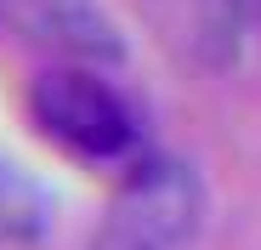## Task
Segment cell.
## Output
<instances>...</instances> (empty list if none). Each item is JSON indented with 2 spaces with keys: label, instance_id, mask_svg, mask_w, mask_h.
Masks as SVG:
<instances>
[{
  "label": "cell",
  "instance_id": "6da1fadb",
  "mask_svg": "<svg viewBox=\"0 0 261 250\" xmlns=\"http://www.w3.org/2000/svg\"><path fill=\"white\" fill-rule=\"evenodd\" d=\"M199 233H204L199 171L188 159H142L114 188L85 250H193Z\"/></svg>",
  "mask_w": 261,
  "mask_h": 250
},
{
  "label": "cell",
  "instance_id": "7a4b0ae2",
  "mask_svg": "<svg viewBox=\"0 0 261 250\" xmlns=\"http://www.w3.org/2000/svg\"><path fill=\"white\" fill-rule=\"evenodd\" d=\"M29 114H34L46 142H57L74 159H91V165L125 159L137 148V114H130V103L108 80H97L85 63L46 68L29 86Z\"/></svg>",
  "mask_w": 261,
  "mask_h": 250
},
{
  "label": "cell",
  "instance_id": "3957f363",
  "mask_svg": "<svg viewBox=\"0 0 261 250\" xmlns=\"http://www.w3.org/2000/svg\"><path fill=\"white\" fill-rule=\"evenodd\" d=\"M23 40H34V46H46L68 63H119L125 57V34L114 29V17L97 6V0H17L12 23Z\"/></svg>",
  "mask_w": 261,
  "mask_h": 250
},
{
  "label": "cell",
  "instance_id": "277c9868",
  "mask_svg": "<svg viewBox=\"0 0 261 250\" xmlns=\"http://www.w3.org/2000/svg\"><path fill=\"white\" fill-rule=\"evenodd\" d=\"M51 228V199L40 182H29L23 171L0 165V250L6 244H34Z\"/></svg>",
  "mask_w": 261,
  "mask_h": 250
},
{
  "label": "cell",
  "instance_id": "5b68a950",
  "mask_svg": "<svg viewBox=\"0 0 261 250\" xmlns=\"http://www.w3.org/2000/svg\"><path fill=\"white\" fill-rule=\"evenodd\" d=\"M227 12H233L239 34H261V0H227Z\"/></svg>",
  "mask_w": 261,
  "mask_h": 250
},
{
  "label": "cell",
  "instance_id": "8992f818",
  "mask_svg": "<svg viewBox=\"0 0 261 250\" xmlns=\"http://www.w3.org/2000/svg\"><path fill=\"white\" fill-rule=\"evenodd\" d=\"M12 12H17V0H0V23H12Z\"/></svg>",
  "mask_w": 261,
  "mask_h": 250
}]
</instances>
